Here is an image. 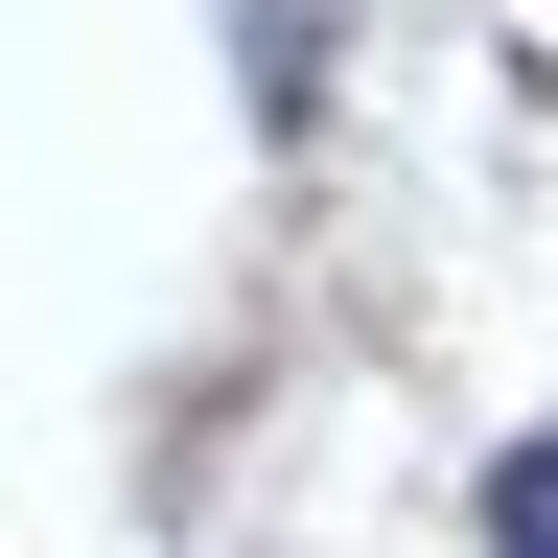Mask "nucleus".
I'll list each match as a JSON object with an SVG mask.
<instances>
[{
  "mask_svg": "<svg viewBox=\"0 0 558 558\" xmlns=\"http://www.w3.org/2000/svg\"><path fill=\"white\" fill-rule=\"evenodd\" d=\"M488 558H558V442H512V465H488Z\"/></svg>",
  "mask_w": 558,
  "mask_h": 558,
  "instance_id": "1",
  "label": "nucleus"
}]
</instances>
